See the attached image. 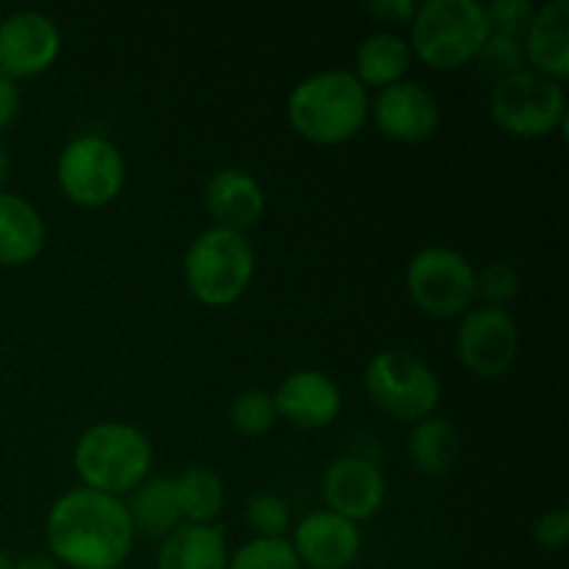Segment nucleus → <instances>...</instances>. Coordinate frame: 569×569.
I'll list each match as a JSON object with an SVG mask.
<instances>
[{"instance_id": "f257e3e1", "label": "nucleus", "mask_w": 569, "mask_h": 569, "mask_svg": "<svg viewBox=\"0 0 569 569\" xmlns=\"http://www.w3.org/2000/svg\"><path fill=\"white\" fill-rule=\"evenodd\" d=\"M48 550L61 567L117 569L131 556L137 533L126 500L76 487L53 500L44 520Z\"/></svg>"}, {"instance_id": "f03ea898", "label": "nucleus", "mask_w": 569, "mask_h": 569, "mask_svg": "<svg viewBox=\"0 0 569 569\" xmlns=\"http://www.w3.org/2000/svg\"><path fill=\"white\" fill-rule=\"evenodd\" d=\"M287 120L306 142L342 144L370 120V89L342 67L317 70L292 87Z\"/></svg>"}, {"instance_id": "7ed1b4c3", "label": "nucleus", "mask_w": 569, "mask_h": 569, "mask_svg": "<svg viewBox=\"0 0 569 569\" xmlns=\"http://www.w3.org/2000/svg\"><path fill=\"white\" fill-rule=\"evenodd\" d=\"M72 467L87 489L126 498L150 478L153 445L148 433L131 422H94L78 437Z\"/></svg>"}, {"instance_id": "20e7f679", "label": "nucleus", "mask_w": 569, "mask_h": 569, "mask_svg": "<svg viewBox=\"0 0 569 569\" xmlns=\"http://www.w3.org/2000/svg\"><path fill=\"white\" fill-rule=\"evenodd\" d=\"M256 276V248L248 233L209 226L183 253V281L198 303L222 309L242 298Z\"/></svg>"}, {"instance_id": "39448f33", "label": "nucleus", "mask_w": 569, "mask_h": 569, "mask_svg": "<svg viewBox=\"0 0 569 569\" xmlns=\"http://www.w3.org/2000/svg\"><path fill=\"white\" fill-rule=\"evenodd\" d=\"M409 26L411 53L433 70L470 64L489 39L487 9L478 0H426Z\"/></svg>"}, {"instance_id": "423d86ee", "label": "nucleus", "mask_w": 569, "mask_h": 569, "mask_svg": "<svg viewBox=\"0 0 569 569\" xmlns=\"http://www.w3.org/2000/svg\"><path fill=\"white\" fill-rule=\"evenodd\" d=\"M365 389L387 417L415 426L431 417L442 400V381L422 356L406 348H383L367 361Z\"/></svg>"}, {"instance_id": "0eeeda50", "label": "nucleus", "mask_w": 569, "mask_h": 569, "mask_svg": "<svg viewBox=\"0 0 569 569\" xmlns=\"http://www.w3.org/2000/svg\"><path fill=\"white\" fill-rule=\"evenodd\" d=\"M489 111L498 128L517 139H539L567 126V92L559 81L522 67L495 81Z\"/></svg>"}, {"instance_id": "6e6552de", "label": "nucleus", "mask_w": 569, "mask_h": 569, "mask_svg": "<svg viewBox=\"0 0 569 569\" xmlns=\"http://www.w3.org/2000/svg\"><path fill=\"white\" fill-rule=\"evenodd\" d=\"M478 267L448 244H428L406 267V292L422 315L453 320L476 306Z\"/></svg>"}, {"instance_id": "1a4fd4ad", "label": "nucleus", "mask_w": 569, "mask_h": 569, "mask_svg": "<svg viewBox=\"0 0 569 569\" xmlns=\"http://www.w3.org/2000/svg\"><path fill=\"white\" fill-rule=\"evenodd\" d=\"M59 189L83 209L109 206L126 187V156L100 133H81L56 159Z\"/></svg>"}, {"instance_id": "9d476101", "label": "nucleus", "mask_w": 569, "mask_h": 569, "mask_svg": "<svg viewBox=\"0 0 569 569\" xmlns=\"http://www.w3.org/2000/svg\"><path fill=\"white\" fill-rule=\"evenodd\" d=\"M456 353L476 376H503L520 353V328L515 317L498 306H472L459 320Z\"/></svg>"}, {"instance_id": "9b49d317", "label": "nucleus", "mask_w": 569, "mask_h": 569, "mask_svg": "<svg viewBox=\"0 0 569 569\" xmlns=\"http://www.w3.org/2000/svg\"><path fill=\"white\" fill-rule=\"evenodd\" d=\"M61 53V28L50 14L20 9L0 20V70L17 81L53 67Z\"/></svg>"}, {"instance_id": "f8f14e48", "label": "nucleus", "mask_w": 569, "mask_h": 569, "mask_svg": "<svg viewBox=\"0 0 569 569\" xmlns=\"http://www.w3.org/2000/svg\"><path fill=\"white\" fill-rule=\"evenodd\" d=\"M370 114L383 137L415 144L437 133L442 122V106L431 89L403 78V81L378 89L376 98L370 100Z\"/></svg>"}, {"instance_id": "ddd939ff", "label": "nucleus", "mask_w": 569, "mask_h": 569, "mask_svg": "<svg viewBox=\"0 0 569 569\" xmlns=\"http://www.w3.org/2000/svg\"><path fill=\"white\" fill-rule=\"evenodd\" d=\"M322 498L328 509L359 526L381 511L387 500V478L367 456H339L322 472Z\"/></svg>"}, {"instance_id": "4468645a", "label": "nucleus", "mask_w": 569, "mask_h": 569, "mask_svg": "<svg viewBox=\"0 0 569 569\" xmlns=\"http://www.w3.org/2000/svg\"><path fill=\"white\" fill-rule=\"evenodd\" d=\"M300 565L311 569H348L361 553V531L331 509L309 511L292 531Z\"/></svg>"}, {"instance_id": "2eb2a0df", "label": "nucleus", "mask_w": 569, "mask_h": 569, "mask_svg": "<svg viewBox=\"0 0 569 569\" xmlns=\"http://www.w3.org/2000/svg\"><path fill=\"white\" fill-rule=\"evenodd\" d=\"M278 417L303 431L328 428L342 411V389L322 370H295L272 392Z\"/></svg>"}, {"instance_id": "dca6fc26", "label": "nucleus", "mask_w": 569, "mask_h": 569, "mask_svg": "<svg viewBox=\"0 0 569 569\" xmlns=\"http://www.w3.org/2000/svg\"><path fill=\"white\" fill-rule=\"evenodd\" d=\"M203 203L214 226L244 233L264 217L267 194L253 172L242 167H222L206 181Z\"/></svg>"}, {"instance_id": "f3484780", "label": "nucleus", "mask_w": 569, "mask_h": 569, "mask_svg": "<svg viewBox=\"0 0 569 569\" xmlns=\"http://www.w3.org/2000/svg\"><path fill=\"white\" fill-rule=\"evenodd\" d=\"M522 48L531 70L559 83L565 81L569 76V0H548L537 6L522 37Z\"/></svg>"}, {"instance_id": "a211bd4d", "label": "nucleus", "mask_w": 569, "mask_h": 569, "mask_svg": "<svg viewBox=\"0 0 569 569\" xmlns=\"http://www.w3.org/2000/svg\"><path fill=\"white\" fill-rule=\"evenodd\" d=\"M228 537L217 522H183L159 542L156 569H228Z\"/></svg>"}, {"instance_id": "6ab92c4d", "label": "nucleus", "mask_w": 569, "mask_h": 569, "mask_svg": "<svg viewBox=\"0 0 569 569\" xmlns=\"http://www.w3.org/2000/svg\"><path fill=\"white\" fill-rule=\"evenodd\" d=\"M48 242L44 217L22 194L0 189V264L22 267L37 259Z\"/></svg>"}, {"instance_id": "aec40b11", "label": "nucleus", "mask_w": 569, "mask_h": 569, "mask_svg": "<svg viewBox=\"0 0 569 569\" xmlns=\"http://www.w3.org/2000/svg\"><path fill=\"white\" fill-rule=\"evenodd\" d=\"M126 509L128 517H131L133 533L137 537L142 533V537L156 539V542H161L178 526H183L172 476H156L139 483L131 492V500L126 503Z\"/></svg>"}, {"instance_id": "412c9836", "label": "nucleus", "mask_w": 569, "mask_h": 569, "mask_svg": "<svg viewBox=\"0 0 569 569\" xmlns=\"http://www.w3.org/2000/svg\"><path fill=\"white\" fill-rule=\"evenodd\" d=\"M411 59H415V53L409 48V39L383 28V31H372L370 37L361 39V44L356 48L353 76L367 89H383L389 83L403 81V76L411 67Z\"/></svg>"}, {"instance_id": "4be33fe9", "label": "nucleus", "mask_w": 569, "mask_h": 569, "mask_svg": "<svg viewBox=\"0 0 569 569\" xmlns=\"http://www.w3.org/2000/svg\"><path fill=\"white\" fill-rule=\"evenodd\" d=\"M461 456V437L448 417H422L411 426L409 459L417 472L431 478L448 476Z\"/></svg>"}, {"instance_id": "5701e85b", "label": "nucleus", "mask_w": 569, "mask_h": 569, "mask_svg": "<svg viewBox=\"0 0 569 569\" xmlns=\"http://www.w3.org/2000/svg\"><path fill=\"white\" fill-rule=\"evenodd\" d=\"M176 483L178 509H181L183 522H214L226 506V483L214 470L203 465H192L172 476Z\"/></svg>"}, {"instance_id": "b1692460", "label": "nucleus", "mask_w": 569, "mask_h": 569, "mask_svg": "<svg viewBox=\"0 0 569 569\" xmlns=\"http://www.w3.org/2000/svg\"><path fill=\"white\" fill-rule=\"evenodd\" d=\"M228 422L242 437H264L278 422V409L272 392L264 389H244L228 406Z\"/></svg>"}, {"instance_id": "393cba45", "label": "nucleus", "mask_w": 569, "mask_h": 569, "mask_svg": "<svg viewBox=\"0 0 569 569\" xmlns=\"http://www.w3.org/2000/svg\"><path fill=\"white\" fill-rule=\"evenodd\" d=\"M228 569H303V565L287 537H253L233 550Z\"/></svg>"}, {"instance_id": "a878e982", "label": "nucleus", "mask_w": 569, "mask_h": 569, "mask_svg": "<svg viewBox=\"0 0 569 569\" xmlns=\"http://www.w3.org/2000/svg\"><path fill=\"white\" fill-rule=\"evenodd\" d=\"M289 511L287 498L276 492H256L248 498V506H244V520H248L250 531L256 537L278 539L289 531Z\"/></svg>"}, {"instance_id": "bb28decb", "label": "nucleus", "mask_w": 569, "mask_h": 569, "mask_svg": "<svg viewBox=\"0 0 569 569\" xmlns=\"http://www.w3.org/2000/svg\"><path fill=\"white\" fill-rule=\"evenodd\" d=\"M520 272L511 261H489L476 272V298H481L483 306L506 309L520 295Z\"/></svg>"}, {"instance_id": "cd10ccee", "label": "nucleus", "mask_w": 569, "mask_h": 569, "mask_svg": "<svg viewBox=\"0 0 569 569\" xmlns=\"http://www.w3.org/2000/svg\"><path fill=\"white\" fill-rule=\"evenodd\" d=\"M476 61L483 67L487 76L495 78V81H500V78L511 76V72L522 70V67L528 64L522 39L498 37V33H489V39L483 42L481 53L476 56Z\"/></svg>"}, {"instance_id": "c85d7f7f", "label": "nucleus", "mask_w": 569, "mask_h": 569, "mask_svg": "<svg viewBox=\"0 0 569 569\" xmlns=\"http://www.w3.org/2000/svg\"><path fill=\"white\" fill-rule=\"evenodd\" d=\"M483 9H487L489 33L522 39L526 37L528 26H531L537 6H533L531 0H492V3L483 6Z\"/></svg>"}, {"instance_id": "c756f323", "label": "nucleus", "mask_w": 569, "mask_h": 569, "mask_svg": "<svg viewBox=\"0 0 569 569\" xmlns=\"http://www.w3.org/2000/svg\"><path fill=\"white\" fill-rule=\"evenodd\" d=\"M531 537L539 548L561 550L569 539V515L567 509H548L539 511L531 522Z\"/></svg>"}, {"instance_id": "7c9ffc66", "label": "nucleus", "mask_w": 569, "mask_h": 569, "mask_svg": "<svg viewBox=\"0 0 569 569\" xmlns=\"http://www.w3.org/2000/svg\"><path fill=\"white\" fill-rule=\"evenodd\" d=\"M367 11L381 22H411L417 3L415 0H372L367 3Z\"/></svg>"}, {"instance_id": "2f4dec72", "label": "nucleus", "mask_w": 569, "mask_h": 569, "mask_svg": "<svg viewBox=\"0 0 569 569\" xmlns=\"http://www.w3.org/2000/svg\"><path fill=\"white\" fill-rule=\"evenodd\" d=\"M17 111H20V89H17V81H11L0 70V131H6L14 122Z\"/></svg>"}, {"instance_id": "473e14b6", "label": "nucleus", "mask_w": 569, "mask_h": 569, "mask_svg": "<svg viewBox=\"0 0 569 569\" xmlns=\"http://www.w3.org/2000/svg\"><path fill=\"white\" fill-rule=\"evenodd\" d=\"M14 569H61V565L50 553H31L14 561Z\"/></svg>"}, {"instance_id": "72a5a7b5", "label": "nucleus", "mask_w": 569, "mask_h": 569, "mask_svg": "<svg viewBox=\"0 0 569 569\" xmlns=\"http://www.w3.org/2000/svg\"><path fill=\"white\" fill-rule=\"evenodd\" d=\"M6 176H9V153H6V148L0 144V189H3Z\"/></svg>"}, {"instance_id": "f704fd0d", "label": "nucleus", "mask_w": 569, "mask_h": 569, "mask_svg": "<svg viewBox=\"0 0 569 569\" xmlns=\"http://www.w3.org/2000/svg\"><path fill=\"white\" fill-rule=\"evenodd\" d=\"M0 569H14V561H11V556L3 548H0Z\"/></svg>"}]
</instances>
